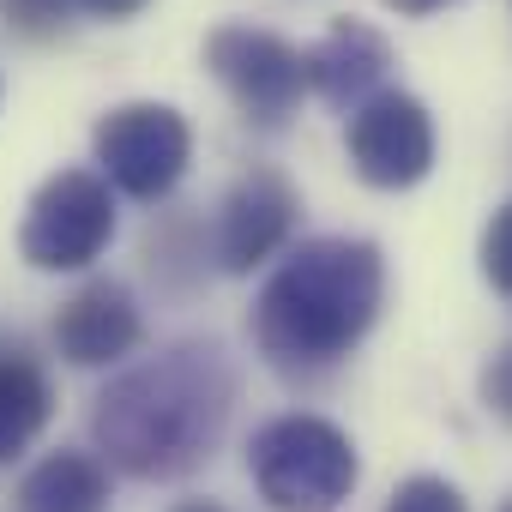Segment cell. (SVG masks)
<instances>
[{"instance_id":"6da1fadb","label":"cell","mask_w":512,"mask_h":512,"mask_svg":"<svg viewBox=\"0 0 512 512\" xmlns=\"http://www.w3.org/2000/svg\"><path fill=\"white\" fill-rule=\"evenodd\" d=\"M235 410V362L223 344L187 338L121 368L91 404V440L103 470L133 482H181L211 464Z\"/></svg>"},{"instance_id":"7a4b0ae2","label":"cell","mask_w":512,"mask_h":512,"mask_svg":"<svg viewBox=\"0 0 512 512\" xmlns=\"http://www.w3.org/2000/svg\"><path fill=\"white\" fill-rule=\"evenodd\" d=\"M386 308V253L368 235H314L296 241L253 302V344L260 356L302 380L338 368Z\"/></svg>"},{"instance_id":"3957f363","label":"cell","mask_w":512,"mask_h":512,"mask_svg":"<svg viewBox=\"0 0 512 512\" xmlns=\"http://www.w3.org/2000/svg\"><path fill=\"white\" fill-rule=\"evenodd\" d=\"M247 476L272 512H338L362 482V458L338 422L314 410H284L253 428Z\"/></svg>"},{"instance_id":"277c9868","label":"cell","mask_w":512,"mask_h":512,"mask_svg":"<svg viewBox=\"0 0 512 512\" xmlns=\"http://www.w3.org/2000/svg\"><path fill=\"white\" fill-rule=\"evenodd\" d=\"M115 241V193L97 169H55L19 223V253L31 272H91Z\"/></svg>"},{"instance_id":"5b68a950","label":"cell","mask_w":512,"mask_h":512,"mask_svg":"<svg viewBox=\"0 0 512 512\" xmlns=\"http://www.w3.org/2000/svg\"><path fill=\"white\" fill-rule=\"evenodd\" d=\"M91 151H97V175L109 181V193L157 205L181 187L193 163V127L175 103H115L91 127Z\"/></svg>"},{"instance_id":"8992f818","label":"cell","mask_w":512,"mask_h":512,"mask_svg":"<svg viewBox=\"0 0 512 512\" xmlns=\"http://www.w3.org/2000/svg\"><path fill=\"white\" fill-rule=\"evenodd\" d=\"M205 67L229 91V103L266 133H278L296 115V103L308 97L302 49L272 37V31H253V25H217L205 37Z\"/></svg>"},{"instance_id":"52a82bcc","label":"cell","mask_w":512,"mask_h":512,"mask_svg":"<svg viewBox=\"0 0 512 512\" xmlns=\"http://www.w3.org/2000/svg\"><path fill=\"white\" fill-rule=\"evenodd\" d=\"M344 151H350V169L380 187V193H404L416 181H428L434 169V115L422 97L410 91H374L362 109H350V127H344Z\"/></svg>"},{"instance_id":"ba28073f","label":"cell","mask_w":512,"mask_h":512,"mask_svg":"<svg viewBox=\"0 0 512 512\" xmlns=\"http://www.w3.org/2000/svg\"><path fill=\"white\" fill-rule=\"evenodd\" d=\"M296 211H302V193L290 187V175L247 169L217 205V266L229 278H247L253 266H266L272 253H284Z\"/></svg>"},{"instance_id":"9c48e42d","label":"cell","mask_w":512,"mask_h":512,"mask_svg":"<svg viewBox=\"0 0 512 512\" xmlns=\"http://www.w3.org/2000/svg\"><path fill=\"white\" fill-rule=\"evenodd\" d=\"M139 344H145V314L121 278L79 284L55 314V350L73 368H121Z\"/></svg>"},{"instance_id":"30bf717a","label":"cell","mask_w":512,"mask_h":512,"mask_svg":"<svg viewBox=\"0 0 512 512\" xmlns=\"http://www.w3.org/2000/svg\"><path fill=\"white\" fill-rule=\"evenodd\" d=\"M386 73L392 43L362 19H338L314 49H302V85L326 109H362L374 91H386Z\"/></svg>"},{"instance_id":"8fae6325","label":"cell","mask_w":512,"mask_h":512,"mask_svg":"<svg viewBox=\"0 0 512 512\" xmlns=\"http://www.w3.org/2000/svg\"><path fill=\"white\" fill-rule=\"evenodd\" d=\"M19 512H109V470L97 452H49L19 482Z\"/></svg>"},{"instance_id":"7c38bea8","label":"cell","mask_w":512,"mask_h":512,"mask_svg":"<svg viewBox=\"0 0 512 512\" xmlns=\"http://www.w3.org/2000/svg\"><path fill=\"white\" fill-rule=\"evenodd\" d=\"M55 416V386L25 350H0V464L31 452V440Z\"/></svg>"},{"instance_id":"4fadbf2b","label":"cell","mask_w":512,"mask_h":512,"mask_svg":"<svg viewBox=\"0 0 512 512\" xmlns=\"http://www.w3.org/2000/svg\"><path fill=\"white\" fill-rule=\"evenodd\" d=\"M0 19L25 43H55L73 25V0H0Z\"/></svg>"},{"instance_id":"5bb4252c","label":"cell","mask_w":512,"mask_h":512,"mask_svg":"<svg viewBox=\"0 0 512 512\" xmlns=\"http://www.w3.org/2000/svg\"><path fill=\"white\" fill-rule=\"evenodd\" d=\"M380 512H470V500H464V488H458V482H446V476H428V470H422V476H404Z\"/></svg>"},{"instance_id":"9a60e30c","label":"cell","mask_w":512,"mask_h":512,"mask_svg":"<svg viewBox=\"0 0 512 512\" xmlns=\"http://www.w3.org/2000/svg\"><path fill=\"white\" fill-rule=\"evenodd\" d=\"M482 278L500 290V296H512V199L488 217V229H482Z\"/></svg>"},{"instance_id":"2e32d148","label":"cell","mask_w":512,"mask_h":512,"mask_svg":"<svg viewBox=\"0 0 512 512\" xmlns=\"http://www.w3.org/2000/svg\"><path fill=\"white\" fill-rule=\"evenodd\" d=\"M482 404H488L500 422H512V344L482 368Z\"/></svg>"},{"instance_id":"e0dca14e","label":"cell","mask_w":512,"mask_h":512,"mask_svg":"<svg viewBox=\"0 0 512 512\" xmlns=\"http://www.w3.org/2000/svg\"><path fill=\"white\" fill-rule=\"evenodd\" d=\"M73 7H85L91 19H109V25H121V19H139L151 0H73Z\"/></svg>"},{"instance_id":"ac0fdd59","label":"cell","mask_w":512,"mask_h":512,"mask_svg":"<svg viewBox=\"0 0 512 512\" xmlns=\"http://www.w3.org/2000/svg\"><path fill=\"white\" fill-rule=\"evenodd\" d=\"M392 13H404V19H428V13H440V7H452V0H386Z\"/></svg>"},{"instance_id":"d6986e66","label":"cell","mask_w":512,"mask_h":512,"mask_svg":"<svg viewBox=\"0 0 512 512\" xmlns=\"http://www.w3.org/2000/svg\"><path fill=\"white\" fill-rule=\"evenodd\" d=\"M169 512H229V506L223 500H175Z\"/></svg>"}]
</instances>
